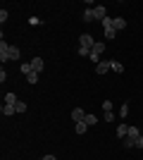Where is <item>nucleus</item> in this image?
<instances>
[{
	"label": "nucleus",
	"mask_w": 143,
	"mask_h": 160,
	"mask_svg": "<svg viewBox=\"0 0 143 160\" xmlns=\"http://www.w3.org/2000/svg\"><path fill=\"white\" fill-rule=\"evenodd\" d=\"M7 17H10V14H7V10H0V22H2V24L7 22Z\"/></svg>",
	"instance_id": "b1692460"
},
{
	"label": "nucleus",
	"mask_w": 143,
	"mask_h": 160,
	"mask_svg": "<svg viewBox=\"0 0 143 160\" xmlns=\"http://www.w3.org/2000/svg\"><path fill=\"white\" fill-rule=\"evenodd\" d=\"M102 27H105V29H112V17H105V19H102Z\"/></svg>",
	"instance_id": "4be33fe9"
},
{
	"label": "nucleus",
	"mask_w": 143,
	"mask_h": 160,
	"mask_svg": "<svg viewBox=\"0 0 143 160\" xmlns=\"http://www.w3.org/2000/svg\"><path fill=\"white\" fill-rule=\"evenodd\" d=\"M102 110H105V112H112V100H105V103H102Z\"/></svg>",
	"instance_id": "412c9836"
},
{
	"label": "nucleus",
	"mask_w": 143,
	"mask_h": 160,
	"mask_svg": "<svg viewBox=\"0 0 143 160\" xmlns=\"http://www.w3.org/2000/svg\"><path fill=\"white\" fill-rule=\"evenodd\" d=\"M38 77H41L38 72H31V74L26 77V81H29V84H38Z\"/></svg>",
	"instance_id": "a211bd4d"
},
{
	"label": "nucleus",
	"mask_w": 143,
	"mask_h": 160,
	"mask_svg": "<svg viewBox=\"0 0 143 160\" xmlns=\"http://www.w3.org/2000/svg\"><path fill=\"white\" fill-rule=\"evenodd\" d=\"M129 136V124H124V122H119V127H117V139H126Z\"/></svg>",
	"instance_id": "f03ea898"
},
{
	"label": "nucleus",
	"mask_w": 143,
	"mask_h": 160,
	"mask_svg": "<svg viewBox=\"0 0 143 160\" xmlns=\"http://www.w3.org/2000/svg\"><path fill=\"white\" fill-rule=\"evenodd\" d=\"M14 112H17V110H14V105H7V103L2 105V115H5V117H10V115H14Z\"/></svg>",
	"instance_id": "2eb2a0df"
},
{
	"label": "nucleus",
	"mask_w": 143,
	"mask_h": 160,
	"mask_svg": "<svg viewBox=\"0 0 143 160\" xmlns=\"http://www.w3.org/2000/svg\"><path fill=\"white\" fill-rule=\"evenodd\" d=\"M112 27H115V31H122V29H126V19L124 17H112Z\"/></svg>",
	"instance_id": "20e7f679"
},
{
	"label": "nucleus",
	"mask_w": 143,
	"mask_h": 160,
	"mask_svg": "<svg viewBox=\"0 0 143 160\" xmlns=\"http://www.w3.org/2000/svg\"><path fill=\"white\" fill-rule=\"evenodd\" d=\"M14 110H17V112H26V103H17V105H14Z\"/></svg>",
	"instance_id": "aec40b11"
},
{
	"label": "nucleus",
	"mask_w": 143,
	"mask_h": 160,
	"mask_svg": "<svg viewBox=\"0 0 143 160\" xmlns=\"http://www.w3.org/2000/svg\"><path fill=\"white\" fill-rule=\"evenodd\" d=\"M83 122H86L88 127H93V124H98V117H95V115H86V117H83Z\"/></svg>",
	"instance_id": "f3484780"
},
{
	"label": "nucleus",
	"mask_w": 143,
	"mask_h": 160,
	"mask_svg": "<svg viewBox=\"0 0 143 160\" xmlns=\"http://www.w3.org/2000/svg\"><path fill=\"white\" fill-rule=\"evenodd\" d=\"M134 146H136V143H134V141L126 136V139H124V148H134Z\"/></svg>",
	"instance_id": "393cba45"
},
{
	"label": "nucleus",
	"mask_w": 143,
	"mask_h": 160,
	"mask_svg": "<svg viewBox=\"0 0 143 160\" xmlns=\"http://www.w3.org/2000/svg\"><path fill=\"white\" fill-rule=\"evenodd\" d=\"M119 115H122V117H126V115H129V105H126V103L119 108Z\"/></svg>",
	"instance_id": "5701e85b"
},
{
	"label": "nucleus",
	"mask_w": 143,
	"mask_h": 160,
	"mask_svg": "<svg viewBox=\"0 0 143 160\" xmlns=\"http://www.w3.org/2000/svg\"><path fill=\"white\" fill-rule=\"evenodd\" d=\"M110 69H112V72H117V74H122L124 72V65L119 60H110Z\"/></svg>",
	"instance_id": "0eeeda50"
},
{
	"label": "nucleus",
	"mask_w": 143,
	"mask_h": 160,
	"mask_svg": "<svg viewBox=\"0 0 143 160\" xmlns=\"http://www.w3.org/2000/svg\"><path fill=\"white\" fill-rule=\"evenodd\" d=\"M31 67H34V72L41 74L43 72V58H34V60H31Z\"/></svg>",
	"instance_id": "1a4fd4ad"
},
{
	"label": "nucleus",
	"mask_w": 143,
	"mask_h": 160,
	"mask_svg": "<svg viewBox=\"0 0 143 160\" xmlns=\"http://www.w3.org/2000/svg\"><path fill=\"white\" fill-rule=\"evenodd\" d=\"M93 17H95V19H105V17H107V10H105V7H102V5H95L93 7Z\"/></svg>",
	"instance_id": "7ed1b4c3"
},
{
	"label": "nucleus",
	"mask_w": 143,
	"mask_h": 160,
	"mask_svg": "<svg viewBox=\"0 0 143 160\" xmlns=\"http://www.w3.org/2000/svg\"><path fill=\"white\" fill-rule=\"evenodd\" d=\"M74 129H76V134H86L88 132V124H86V122H76Z\"/></svg>",
	"instance_id": "f8f14e48"
},
{
	"label": "nucleus",
	"mask_w": 143,
	"mask_h": 160,
	"mask_svg": "<svg viewBox=\"0 0 143 160\" xmlns=\"http://www.w3.org/2000/svg\"><path fill=\"white\" fill-rule=\"evenodd\" d=\"M136 148H143V136H141V139H136Z\"/></svg>",
	"instance_id": "bb28decb"
},
{
	"label": "nucleus",
	"mask_w": 143,
	"mask_h": 160,
	"mask_svg": "<svg viewBox=\"0 0 143 160\" xmlns=\"http://www.w3.org/2000/svg\"><path fill=\"white\" fill-rule=\"evenodd\" d=\"M115 36H117L115 27H112V29H105V38H107V41H112V38H115Z\"/></svg>",
	"instance_id": "6ab92c4d"
},
{
	"label": "nucleus",
	"mask_w": 143,
	"mask_h": 160,
	"mask_svg": "<svg viewBox=\"0 0 143 160\" xmlns=\"http://www.w3.org/2000/svg\"><path fill=\"white\" fill-rule=\"evenodd\" d=\"M83 117H86V112H83L81 108H74V110H72V120L74 122H83Z\"/></svg>",
	"instance_id": "39448f33"
},
{
	"label": "nucleus",
	"mask_w": 143,
	"mask_h": 160,
	"mask_svg": "<svg viewBox=\"0 0 143 160\" xmlns=\"http://www.w3.org/2000/svg\"><path fill=\"white\" fill-rule=\"evenodd\" d=\"M7 60H19V48H17V46L7 48Z\"/></svg>",
	"instance_id": "423d86ee"
},
{
	"label": "nucleus",
	"mask_w": 143,
	"mask_h": 160,
	"mask_svg": "<svg viewBox=\"0 0 143 160\" xmlns=\"http://www.w3.org/2000/svg\"><path fill=\"white\" fill-rule=\"evenodd\" d=\"M7 48H10V46H7L5 41H2V43H0V60H2V65L7 62Z\"/></svg>",
	"instance_id": "9d476101"
},
{
	"label": "nucleus",
	"mask_w": 143,
	"mask_h": 160,
	"mask_svg": "<svg viewBox=\"0 0 143 160\" xmlns=\"http://www.w3.org/2000/svg\"><path fill=\"white\" fill-rule=\"evenodd\" d=\"M19 72L24 74V77H29V74L34 72V67H31V62H24V65H19Z\"/></svg>",
	"instance_id": "9b49d317"
},
{
	"label": "nucleus",
	"mask_w": 143,
	"mask_h": 160,
	"mask_svg": "<svg viewBox=\"0 0 143 160\" xmlns=\"http://www.w3.org/2000/svg\"><path fill=\"white\" fill-rule=\"evenodd\" d=\"M93 46H95L93 36H91V33H81V38H79V48H88V50H93Z\"/></svg>",
	"instance_id": "f257e3e1"
},
{
	"label": "nucleus",
	"mask_w": 143,
	"mask_h": 160,
	"mask_svg": "<svg viewBox=\"0 0 143 160\" xmlns=\"http://www.w3.org/2000/svg\"><path fill=\"white\" fill-rule=\"evenodd\" d=\"M107 69H110V60L107 62H98V65H95V72L100 74V77H102V74H107Z\"/></svg>",
	"instance_id": "6e6552de"
},
{
	"label": "nucleus",
	"mask_w": 143,
	"mask_h": 160,
	"mask_svg": "<svg viewBox=\"0 0 143 160\" xmlns=\"http://www.w3.org/2000/svg\"><path fill=\"white\" fill-rule=\"evenodd\" d=\"M5 103H7V105H17L19 100H17V96H14V93H5Z\"/></svg>",
	"instance_id": "4468645a"
},
{
	"label": "nucleus",
	"mask_w": 143,
	"mask_h": 160,
	"mask_svg": "<svg viewBox=\"0 0 143 160\" xmlns=\"http://www.w3.org/2000/svg\"><path fill=\"white\" fill-rule=\"evenodd\" d=\"M105 122H115V112H105Z\"/></svg>",
	"instance_id": "a878e982"
},
{
	"label": "nucleus",
	"mask_w": 143,
	"mask_h": 160,
	"mask_svg": "<svg viewBox=\"0 0 143 160\" xmlns=\"http://www.w3.org/2000/svg\"><path fill=\"white\" fill-rule=\"evenodd\" d=\"M129 139L134 141V143H136V139H141V132H138L136 127H129Z\"/></svg>",
	"instance_id": "ddd939ff"
},
{
	"label": "nucleus",
	"mask_w": 143,
	"mask_h": 160,
	"mask_svg": "<svg viewBox=\"0 0 143 160\" xmlns=\"http://www.w3.org/2000/svg\"><path fill=\"white\" fill-rule=\"evenodd\" d=\"M41 160H57V158H55V155H43Z\"/></svg>",
	"instance_id": "cd10ccee"
},
{
	"label": "nucleus",
	"mask_w": 143,
	"mask_h": 160,
	"mask_svg": "<svg viewBox=\"0 0 143 160\" xmlns=\"http://www.w3.org/2000/svg\"><path fill=\"white\" fill-rule=\"evenodd\" d=\"M93 7H88V10H83V22H93Z\"/></svg>",
	"instance_id": "dca6fc26"
}]
</instances>
